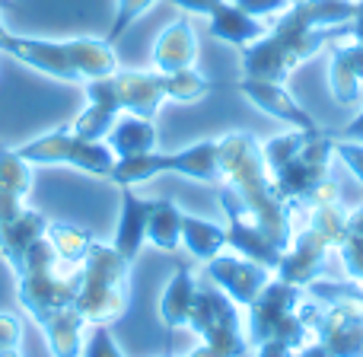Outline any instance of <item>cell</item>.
<instances>
[{
  "mask_svg": "<svg viewBox=\"0 0 363 357\" xmlns=\"http://www.w3.org/2000/svg\"><path fill=\"white\" fill-rule=\"evenodd\" d=\"M357 0H296L258 42L242 48V77L284 83L325 42L351 32Z\"/></svg>",
  "mask_w": 363,
  "mask_h": 357,
  "instance_id": "6da1fadb",
  "label": "cell"
},
{
  "mask_svg": "<svg viewBox=\"0 0 363 357\" xmlns=\"http://www.w3.org/2000/svg\"><path fill=\"white\" fill-rule=\"evenodd\" d=\"M220 170H223V182H220V198L233 201L249 220H255L271 243L287 246L294 243V207L281 198L274 179H271L268 166L262 157V144L252 138L249 131H230L220 138Z\"/></svg>",
  "mask_w": 363,
  "mask_h": 357,
  "instance_id": "7a4b0ae2",
  "label": "cell"
},
{
  "mask_svg": "<svg viewBox=\"0 0 363 357\" xmlns=\"http://www.w3.org/2000/svg\"><path fill=\"white\" fill-rule=\"evenodd\" d=\"M262 157L274 179L281 198L290 207H313L319 188L328 182V166L335 157V131L315 128V131H296L264 141Z\"/></svg>",
  "mask_w": 363,
  "mask_h": 357,
  "instance_id": "3957f363",
  "label": "cell"
},
{
  "mask_svg": "<svg viewBox=\"0 0 363 357\" xmlns=\"http://www.w3.org/2000/svg\"><path fill=\"white\" fill-rule=\"evenodd\" d=\"M131 262L115 246L93 243L77 268L74 309L86 326H112L128 313L131 300Z\"/></svg>",
  "mask_w": 363,
  "mask_h": 357,
  "instance_id": "277c9868",
  "label": "cell"
},
{
  "mask_svg": "<svg viewBox=\"0 0 363 357\" xmlns=\"http://www.w3.org/2000/svg\"><path fill=\"white\" fill-rule=\"evenodd\" d=\"M163 172L188 176L204 185H220L223 170H220V141H198L191 147H182L176 153H138V157H121L112 166V179L118 188H134L140 182H150Z\"/></svg>",
  "mask_w": 363,
  "mask_h": 357,
  "instance_id": "5b68a950",
  "label": "cell"
},
{
  "mask_svg": "<svg viewBox=\"0 0 363 357\" xmlns=\"http://www.w3.org/2000/svg\"><path fill=\"white\" fill-rule=\"evenodd\" d=\"M188 329L201 339V348L188 357H245L249 339L239 322V309L213 281H198L188 316Z\"/></svg>",
  "mask_w": 363,
  "mask_h": 357,
  "instance_id": "8992f818",
  "label": "cell"
},
{
  "mask_svg": "<svg viewBox=\"0 0 363 357\" xmlns=\"http://www.w3.org/2000/svg\"><path fill=\"white\" fill-rule=\"evenodd\" d=\"M300 303H303V287L271 278L268 287L249 307V329H245L249 348H258L264 341H284L287 348L296 351V348L306 345L309 329L300 319Z\"/></svg>",
  "mask_w": 363,
  "mask_h": 357,
  "instance_id": "52a82bcc",
  "label": "cell"
},
{
  "mask_svg": "<svg viewBox=\"0 0 363 357\" xmlns=\"http://www.w3.org/2000/svg\"><path fill=\"white\" fill-rule=\"evenodd\" d=\"M13 150L32 166H70V170L89 172L99 179L112 176V166L118 160L106 141H83L70 128H55L48 134H38L29 144H19Z\"/></svg>",
  "mask_w": 363,
  "mask_h": 357,
  "instance_id": "ba28073f",
  "label": "cell"
},
{
  "mask_svg": "<svg viewBox=\"0 0 363 357\" xmlns=\"http://www.w3.org/2000/svg\"><path fill=\"white\" fill-rule=\"evenodd\" d=\"M300 319L309 335H319L315 341H322L332 357H363V316L325 307L313 297L300 303Z\"/></svg>",
  "mask_w": 363,
  "mask_h": 357,
  "instance_id": "9c48e42d",
  "label": "cell"
},
{
  "mask_svg": "<svg viewBox=\"0 0 363 357\" xmlns=\"http://www.w3.org/2000/svg\"><path fill=\"white\" fill-rule=\"evenodd\" d=\"M332 249H338V239L328 230H322L319 224L309 220V226L296 233L294 243H290L287 252L281 256V265L274 268V278L284 284H294V287H306L309 281H315V278L322 275L325 258Z\"/></svg>",
  "mask_w": 363,
  "mask_h": 357,
  "instance_id": "30bf717a",
  "label": "cell"
},
{
  "mask_svg": "<svg viewBox=\"0 0 363 357\" xmlns=\"http://www.w3.org/2000/svg\"><path fill=\"white\" fill-rule=\"evenodd\" d=\"M204 265H207L204 268L207 281H213L236 307H242V309H249L252 303L258 300V294L268 287V281L274 278V271L264 268V265L249 262V258H242V256H223V252Z\"/></svg>",
  "mask_w": 363,
  "mask_h": 357,
  "instance_id": "8fae6325",
  "label": "cell"
},
{
  "mask_svg": "<svg viewBox=\"0 0 363 357\" xmlns=\"http://www.w3.org/2000/svg\"><path fill=\"white\" fill-rule=\"evenodd\" d=\"M0 55H10L13 61L26 64V67L38 70V74H48L55 80L64 83H83L80 74L74 70L67 55V45L55 42V38H35V35H19V32H6L4 42H0Z\"/></svg>",
  "mask_w": 363,
  "mask_h": 357,
  "instance_id": "7c38bea8",
  "label": "cell"
},
{
  "mask_svg": "<svg viewBox=\"0 0 363 357\" xmlns=\"http://www.w3.org/2000/svg\"><path fill=\"white\" fill-rule=\"evenodd\" d=\"M115 106L118 112L140 115V119H157L160 106L166 99V74L160 70H115L108 74Z\"/></svg>",
  "mask_w": 363,
  "mask_h": 357,
  "instance_id": "4fadbf2b",
  "label": "cell"
},
{
  "mask_svg": "<svg viewBox=\"0 0 363 357\" xmlns=\"http://www.w3.org/2000/svg\"><path fill=\"white\" fill-rule=\"evenodd\" d=\"M236 89L258 109V112L271 115L277 119L281 125L287 128H296V131H315V119L294 99V96L284 89V83H274V80H258V77H242L236 80Z\"/></svg>",
  "mask_w": 363,
  "mask_h": 357,
  "instance_id": "5bb4252c",
  "label": "cell"
},
{
  "mask_svg": "<svg viewBox=\"0 0 363 357\" xmlns=\"http://www.w3.org/2000/svg\"><path fill=\"white\" fill-rule=\"evenodd\" d=\"M220 204H223V214H226V246L236 249V256H242V258H249V262H258V265L274 271L277 265H281V256H284L281 246L271 243L268 233H264L255 220L245 217L233 201L220 198Z\"/></svg>",
  "mask_w": 363,
  "mask_h": 357,
  "instance_id": "9a60e30c",
  "label": "cell"
},
{
  "mask_svg": "<svg viewBox=\"0 0 363 357\" xmlns=\"http://www.w3.org/2000/svg\"><path fill=\"white\" fill-rule=\"evenodd\" d=\"M328 89H332L335 102L341 106H354L363 96V45L347 42L335 45L332 57H328Z\"/></svg>",
  "mask_w": 363,
  "mask_h": 357,
  "instance_id": "2e32d148",
  "label": "cell"
},
{
  "mask_svg": "<svg viewBox=\"0 0 363 357\" xmlns=\"http://www.w3.org/2000/svg\"><path fill=\"white\" fill-rule=\"evenodd\" d=\"M194 61H198V35L188 19H176L153 42V70L176 74V70L194 67Z\"/></svg>",
  "mask_w": 363,
  "mask_h": 357,
  "instance_id": "e0dca14e",
  "label": "cell"
},
{
  "mask_svg": "<svg viewBox=\"0 0 363 357\" xmlns=\"http://www.w3.org/2000/svg\"><path fill=\"white\" fill-rule=\"evenodd\" d=\"M150 198H140L134 188H121V211L118 226H115V249L134 265L147 243V217H150Z\"/></svg>",
  "mask_w": 363,
  "mask_h": 357,
  "instance_id": "ac0fdd59",
  "label": "cell"
},
{
  "mask_svg": "<svg viewBox=\"0 0 363 357\" xmlns=\"http://www.w3.org/2000/svg\"><path fill=\"white\" fill-rule=\"evenodd\" d=\"M207 19H211V35L226 45H236V48H245V45L258 42L264 35L262 19L239 10L236 4H220Z\"/></svg>",
  "mask_w": 363,
  "mask_h": 357,
  "instance_id": "d6986e66",
  "label": "cell"
},
{
  "mask_svg": "<svg viewBox=\"0 0 363 357\" xmlns=\"http://www.w3.org/2000/svg\"><path fill=\"white\" fill-rule=\"evenodd\" d=\"M106 144L112 147L115 157H138V153H150L157 150V128L150 119H140V115H128L121 112L115 119L112 131L106 134Z\"/></svg>",
  "mask_w": 363,
  "mask_h": 357,
  "instance_id": "ffe728a7",
  "label": "cell"
},
{
  "mask_svg": "<svg viewBox=\"0 0 363 357\" xmlns=\"http://www.w3.org/2000/svg\"><path fill=\"white\" fill-rule=\"evenodd\" d=\"M67 55L80 80H96V77H108L118 70V57H115V45L106 38H67Z\"/></svg>",
  "mask_w": 363,
  "mask_h": 357,
  "instance_id": "44dd1931",
  "label": "cell"
},
{
  "mask_svg": "<svg viewBox=\"0 0 363 357\" xmlns=\"http://www.w3.org/2000/svg\"><path fill=\"white\" fill-rule=\"evenodd\" d=\"M194 290H198V281H194L191 268H188L185 262H179L176 275L169 278L163 297H160V319H163L166 329H188Z\"/></svg>",
  "mask_w": 363,
  "mask_h": 357,
  "instance_id": "7402d4cb",
  "label": "cell"
},
{
  "mask_svg": "<svg viewBox=\"0 0 363 357\" xmlns=\"http://www.w3.org/2000/svg\"><path fill=\"white\" fill-rule=\"evenodd\" d=\"M182 246L188 249L191 258L211 262L226 249V226L194 217V214H182Z\"/></svg>",
  "mask_w": 363,
  "mask_h": 357,
  "instance_id": "603a6c76",
  "label": "cell"
},
{
  "mask_svg": "<svg viewBox=\"0 0 363 357\" xmlns=\"http://www.w3.org/2000/svg\"><path fill=\"white\" fill-rule=\"evenodd\" d=\"M45 230H48L45 214L32 211V207H26V211L19 214L16 220H10V224H0V256H4V262L13 265L19 256H23L26 246L35 243L38 236H45Z\"/></svg>",
  "mask_w": 363,
  "mask_h": 357,
  "instance_id": "cb8c5ba5",
  "label": "cell"
},
{
  "mask_svg": "<svg viewBox=\"0 0 363 357\" xmlns=\"http://www.w3.org/2000/svg\"><path fill=\"white\" fill-rule=\"evenodd\" d=\"M83 329H86V319H83L74 307L57 313V316H51V319L42 326L45 341H48V351L55 357H80Z\"/></svg>",
  "mask_w": 363,
  "mask_h": 357,
  "instance_id": "d4e9b609",
  "label": "cell"
},
{
  "mask_svg": "<svg viewBox=\"0 0 363 357\" xmlns=\"http://www.w3.org/2000/svg\"><path fill=\"white\" fill-rule=\"evenodd\" d=\"M182 214L176 201L157 198L150 204V217H147V243L157 246L163 252H176L182 246Z\"/></svg>",
  "mask_w": 363,
  "mask_h": 357,
  "instance_id": "484cf974",
  "label": "cell"
},
{
  "mask_svg": "<svg viewBox=\"0 0 363 357\" xmlns=\"http://www.w3.org/2000/svg\"><path fill=\"white\" fill-rule=\"evenodd\" d=\"M338 252H341L345 275L351 278L354 284H360V287H363V204H357L354 211H347Z\"/></svg>",
  "mask_w": 363,
  "mask_h": 357,
  "instance_id": "4316f807",
  "label": "cell"
},
{
  "mask_svg": "<svg viewBox=\"0 0 363 357\" xmlns=\"http://www.w3.org/2000/svg\"><path fill=\"white\" fill-rule=\"evenodd\" d=\"M45 236L51 239L57 258L67 262V265H80L83 256H86V249L96 243L93 233L83 230V226H77V224H67V220H55V224H48Z\"/></svg>",
  "mask_w": 363,
  "mask_h": 357,
  "instance_id": "83f0119b",
  "label": "cell"
},
{
  "mask_svg": "<svg viewBox=\"0 0 363 357\" xmlns=\"http://www.w3.org/2000/svg\"><path fill=\"white\" fill-rule=\"evenodd\" d=\"M0 192L23 198L32 192V163H26L13 147H0Z\"/></svg>",
  "mask_w": 363,
  "mask_h": 357,
  "instance_id": "f1b7e54d",
  "label": "cell"
},
{
  "mask_svg": "<svg viewBox=\"0 0 363 357\" xmlns=\"http://www.w3.org/2000/svg\"><path fill=\"white\" fill-rule=\"evenodd\" d=\"M211 93V80L204 74H198L194 67L176 70V74H166V99L176 102H198Z\"/></svg>",
  "mask_w": 363,
  "mask_h": 357,
  "instance_id": "f546056e",
  "label": "cell"
},
{
  "mask_svg": "<svg viewBox=\"0 0 363 357\" xmlns=\"http://www.w3.org/2000/svg\"><path fill=\"white\" fill-rule=\"evenodd\" d=\"M115 119H118V115L106 112V109H99V106H86V109H83V112L74 119L70 131H74L77 138H83V141H106V134L112 131Z\"/></svg>",
  "mask_w": 363,
  "mask_h": 357,
  "instance_id": "4dcf8cb0",
  "label": "cell"
},
{
  "mask_svg": "<svg viewBox=\"0 0 363 357\" xmlns=\"http://www.w3.org/2000/svg\"><path fill=\"white\" fill-rule=\"evenodd\" d=\"M153 4H157V0H115V16H112V26H108V32H106V42L108 45L118 42Z\"/></svg>",
  "mask_w": 363,
  "mask_h": 357,
  "instance_id": "1f68e13d",
  "label": "cell"
},
{
  "mask_svg": "<svg viewBox=\"0 0 363 357\" xmlns=\"http://www.w3.org/2000/svg\"><path fill=\"white\" fill-rule=\"evenodd\" d=\"M80 357H125V354H121V348L115 345L108 326H93V332L83 335Z\"/></svg>",
  "mask_w": 363,
  "mask_h": 357,
  "instance_id": "d6a6232c",
  "label": "cell"
},
{
  "mask_svg": "<svg viewBox=\"0 0 363 357\" xmlns=\"http://www.w3.org/2000/svg\"><path fill=\"white\" fill-rule=\"evenodd\" d=\"M335 157H341V163H345L347 170L357 176L360 185H363V144H357V141L335 138Z\"/></svg>",
  "mask_w": 363,
  "mask_h": 357,
  "instance_id": "836d02e7",
  "label": "cell"
},
{
  "mask_svg": "<svg viewBox=\"0 0 363 357\" xmlns=\"http://www.w3.org/2000/svg\"><path fill=\"white\" fill-rule=\"evenodd\" d=\"M233 4H236L239 10L252 13V16L264 19V16H274V13L287 10V6H290V0H233Z\"/></svg>",
  "mask_w": 363,
  "mask_h": 357,
  "instance_id": "e575fe53",
  "label": "cell"
},
{
  "mask_svg": "<svg viewBox=\"0 0 363 357\" xmlns=\"http://www.w3.org/2000/svg\"><path fill=\"white\" fill-rule=\"evenodd\" d=\"M23 339V326L13 313H0V351L4 348H16Z\"/></svg>",
  "mask_w": 363,
  "mask_h": 357,
  "instance_id": "d590c367",
  "label": "cell"
},
{
  "mask_svg": "<svg viewBox=\"0 0 363 357\" xmlns=\"http://www.w3.org/2000/svg\"><path fill=\"white\" fill-rule=\"evenodd\" d=\"M169 4H176L179 10H185V13H194V16H211L226 0H169Z\"/></svg>",
  "mask_w": 363,
  "mask_h": 357,
  "instance_id": "8d00e7d4",
  "label": "cell"
},
{
  "mask_svg": "<svg viewBox=\"0 0 363 357\" xmlns=\"http://www.w3.org/2000/svg\"><path fill=\"white\" fill-rule=\"evenodd\" d=\"M335 138H341V141H357V144H363V112L354 115V119L347 121L341 131H335Z\"/></svg>",
  "mask_w": 363,
  "mask_h": 357,
  "instance_id": "74e56055",
  "label": "cell"
},
{
  "mask_svg": "<svg viewBox=\"0 0 363 357\" xmlns=\"http://www.w3.org/2000/svg\"><path fill=\"white\" fill-rule=\"evenodd\" d=\"M294 348H287L284 341H264V345L255 348V357H290Z\"/></svg>",
  "mask_w": 363,
  "mask_h": 357,
  "instance_id": "f35d334b",
  "label": "cell"
},
{
  "mask_svg": "<svg viewBox=\"0 0 363 357\" xmlns=\"http://www.w3.org/2000/svg\"><path fill=\"white\" fill-rule=\"evenodd\" d=\"M296 357H332V351H328L322 341H315V345H303L296 348Z\"/></svg>",
  "mask_w": 363,
  "mask_h": 357,
  "instance_id": "ab89813d",
  "label": "cell"
},
{
  "mask_svg": "<svg viewBox=\"0 0 363 357\" xmlns=\"http://www.w3.org/2000/svg\"><path fill=\"white\" fill-rule=\"evenodd\" d=\"M347 35H351L354 42H360V45H363V16L351 19V32H347Z\"/></svg>",
  "mask_w": 363,
  "mask_h": 357,
  "instance_id": "60d3db41",
  "label": "cell"
},
{
  "mask_svg": "<svg viewBox=\"0 0 363 357\" xmlns=\"http://www.w3.org/2000/svg\"><path fill=\"white\" fill-rule=\"evenodd\" d=\"M0 357H23L16 351V348H4V351H0Z\"/></svg>",
  "mask_w": 363,
  "mask_h": 357,
  "instance_id": "b9f144b4",
  "label": "cell"
},
{
  "mask_svg": "<svg viewBox=\"0 0 363 357\" xmlns=\"http://www.w3.org/2000/svg\"><path fill=\"white\" fill-rule=\"evenodd\" d=\"M6 32H10V29H6V23H4V19H0V42H4V35H6Z\"/></svg>",
  "mask_w": 363,
  "mask_h": 357,
  "instance_id": "7bdbcfd3",
  "label": "cell"
},
{
  "mask_svg": "<svg viewBox=\"0 0 363 357\" xmlns=\"http://www.w3.org/2000/svg\"><path fill=\"white\" fill-rule=\"evenodd\" d=\"M357 16H363V0H357Z\"/></svg>",
  "mask_w": 363,
  "mask_h": 357,
  "instance_id": "ee69618b",
  "label": "cell"
},
{
  "mask_svg": "<svg viewBox=\"0 0 363 357\" xmlns=\"http://www.w3.org/2000/svg\"><path fill=\"white\" fill-rule=\"evenodd\" d=\"M0 6H10V0H0Z\"/></svg>",
  "mask_w": 363,
  "mask_h": 357,
  "instance_id": "f6af8a7d",
  "label": "cell"
}]
</instances>
